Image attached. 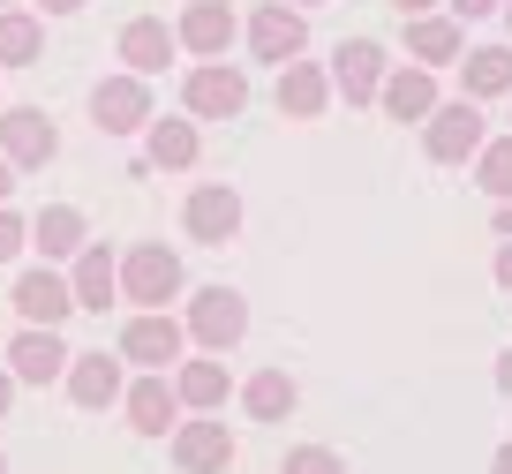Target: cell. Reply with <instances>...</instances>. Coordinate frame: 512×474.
I'll use <instances>...</instances> for the list:
<instances>
[{
  "label": "cell",
  "instance_id": "cell-1",
  "mask_svg": "<svg viewBox=\"0 0 512 474\" xmlns=\"http://www.w3.org/2000/svg\"><path fill=\"white\" fill-rule=\"evenodd\" d=\"M121 294L136 301V309H166V301L181 294V256L166 249V241L128 249V256H121Z\"/></svg>",
  "mask_w": 512,
  "mask_h": 474
},
{
  "label": "cell",
  "instance_id": "cell-2",
  "mask_svg": "<svg viewBox=\"0 0 512 474\" xmlns=\"http://www.w3.org/2000/svg\"><path fill=\"white\" fill-rule=\"evenodd\" d=\"M181 332H189L196 347L226 354V347H241V332H249V301H241L234 286H204V294L189 301V324H181Z\"/></svg>",
  "mask_w": 512,
  "mask_h": 474
},
{
  "label": "cell",
  "instance_id": "cell-3",
  "mask_svg": "<svg viewBox=\"0 0 512 474\" xmlns=\"http://www.w3.org/2000/svg\"><path fill=\"white\" fill-rule=\"evenodd\" d=\"M181 106H189L196 121H234V113L249 106V76L226 68V61H204V68H189V83H181Z\"/></svg>",
  "mask_w": 512,
  "mask_h": 474
},
{
  "label": "cell",
  "instance_id": "cell-4",
  "mask_svg": "<svg viewBox=\"0 0 512 474\" xmlns=\"http://www.w3.org/2000/svg\"><path fill=\"white\" fill-rule=\"evenodd\" d=\"M422 143H430L437 166H460V158H475V151H482V113H475V98H452V106H437L430 121H422Z\"/></svg>",
  "mask_w": 512,
  "mask_h": 474
},
{
  "label": "cell",
  "instance_id": "cell-5",
  "mask_svg": "<svg viewBox=\"0 0 512 474\" xmlns=\"http://www.w3.org/2000/svg\"><path fill=\"white\" fill-rule=\"evenodd\" d=\"M302 46H309V23H302V8H287V0H264L256 8V23H249V53L256 61H302Z\"/></svg>",
  "mask_w": 512,
  "mask_h": 474
},
{
  "label": "cell",
  "instance_id": "cell-6",
  "mask_svg": "<svg viewBox=\"0 0 512 474\" xmlns=\"http://www.w3.org/2000/svg\"><path fill=\"white\" fill-rule=\"evenodd\" d=\"M91 121L106 128V136H136V128H151V91L144 76H106L91 91Z\"/></svg>",
  "mask_w": 512,
  "mask_h": 474
},
{
  "label": "cell",
  "instance_id": "cell-7",
  "mask_svg": "<svg viewBox=\"0 0 512 474\" xmlns=\"http://www.w3.org/2000/svg\"><path fill=\"white\" fill-rule=\"evenodd\" d=\"M181 347H189V332H181L166 309H144V316H128V332H121V362H144V369H166L181 362Z\"/></svg>",
  "mask_w": 512,
  "mask_h": 474
},
{
  "label": "cell",
  "instance_id": "cell-8",
  "mask_svg": "<svg viewBox=\"0 0 512 474\" xmlns=\"http://www.w3.org/2000/svg\"><path fill=\"white\" fill-rule=\"evenodd\" d=\"M61 151V136H53V121L38 106H8L0 113V158H8V166H46V158Z\"/></svg>",
  "mask_w": 512,
  "mask_h": 474
},
{
  "label": "cell",
  "instance_id": "cell-9",
  "mask_svg": "<svg viewBox=\"0 0 512 474\" xmlns=\"http://www.w3.org/2000/svg\"><path fill=\"white\" fill-rule=\"evenodd\" d=\"M332 91L347 98V106H369V98L384 91V46L377 38H347V46L332 53Z\"/></svg>",
  "mask_w": 512,
  "mask_h": 474
},
{
  "label": "cell",
  "instance_id": "cell-10",
  "mask_svg": "<svg viewBox=\"0 0 512 474\" xmlns=\"http://www.w3.org/2000/svg\"><path fill=\"white\" fill-rule=\"evenodd\" d=\"M174 467L181 474H226L234 467V429L226 422H174Z\"/></svg>",
  "mask_w": 512,
  "mask_h": 474
},
{
  "label": "cell",
  "instance_id": "cell-11",
  "mask_svg": "<svg viewBox=\"0 0 512 474\" xmlns=\"http://www.w3.org/2000/svg\"><path fill=\"white\" fill-rule=\"evenodd\" d=\"M121 407H128V429H136V437H166V429L181 422V392L159 377V369L128 384V392H121Z\"/></svg>",
  "mask_w": 512,
  "mask_h": 474
},
{
  "label": "cell",
  "instance_id": "cell-12",
  "mask_svg": "<svg viewBox=\"0 0 512 474\" xmlns=\"http://www.w3.org/2000/svg\"><path fill=\"white\" fill-rule=\"evenodd\" d=\"M76 309V294H68V279L53 264H38V271H23L16 279V316L23 324H46V332H61V316Z\"/></svg>",
  "mask_w": 512,
  "mask_h": 474
},
{
  "label": "cell",
  "instance_id": "cell-13",
  "mask_svg": "<svg viewBox=\"0 0 512 474\" xmlns=\"http://www.w3.org/2000/svg\"><path fill=\"white\" fill-rule=\"evenodd\" d=\"M8 377H23V384H53V377H68V347H61V332H46V324H23L16 347H8Z\"/></svg>",
  "mask_w": 512,
  "mask_h": 474
},
{
  "label": "cell",
  "instance_id": "cell-14",
  "mask_svg": "<svg viewBox=\"0 0 512 474\" xmlns=\"http://www.w3.org/2000/svg\"><path fill=\"white\" fill-rule=\"evenodd\" d=\"M181 219H189L196 241H211V249H219V241L241 234V196L226 189V181H204V189L189 196V211H181Z\"/></svg>",
  "mask_w": 512,
  "mask_h": 474
},
{
  "label": "cell",
  "instance_id": "cell-15",
  "mask_svg": "<svg viewBox=\"0 0 512 474\" xmlns=\"http://www.w3.org/2000/svg\"><path fill=\"white\" fill-rule=\"evenodd\" d=\"M174 38L189 53H204V61H219V53L234 46V8H226V0H189V16L174 23Z\"/></svg>",
  "mask_w": 512,
  "mask_h": 474
},
{
  "label": "cell",
  "instance_id": "cell-16",
  "mask_svg": "<svg viewBox=\"0 0 512 474\" xmlns=\"http://www.w3.org/2000/svg\"><path fill=\"white\" fill-rule=\"evenodd\" d=\"M121 362H106V354H68V399H76V407H121Z\"/></svg>",
  "mask_w": 512,
  "mask_h": 474
},
{
  "label": "cell",
  "instance_id": "cell-17",
  "mask_svg": "<svg viewBox=\"0 0 512 474\" xmlns=\"http://www.w3.org/2000/svg\"><path fill=\"white\" fill-rule=\"evenodd\" d=\"M324 106H332V76H324L317 61H287L279 68V113H287V121H317Z\"/></svg>",
  "mask_w": 512,
  "mask_h": 474
},
{
  "label": "cell",
  "instance_id": "cell-18",
  "mask_svg": "<svg viewBox=\"0 0 512 474\" xmlns=\"http://www.w3.org/2000/svg\"><path fill=\"white\" fill-rule=\"evenodd\" d=\"M174 46H181V38L166 31L159 16H136V23L121 31V61H128V76H159V68L174 61Z\"/></svg>",
  "mask_w": 512,
  "mask_h": 474
},
{
  "label": "cell",
  "instance_id": "cell-19",
  "mask_svg": "<svg viewBox=\"0 0 512 474\" xmlns=\"http://www.w3.org/2000/svg\"><path fill=\"white\" fill-rule=\"evenodd\" d=\"M384 113H392V121H430L437 113V76L430 68H400V76H384Z\"/></svg>",
  "mask_w": 512,
  "mask_h": 474
},
{
  "label": "cell",
  "instance_id": "cell-20",
  "mask_svg": "<svg viewBox=\"0 0 512 474\" xmlns=\"http://www.w3.org/2000/svg\"><path fill=\"white\" fill-rule=\"evenodd\" d=\"M407 53H415L422 68H445V61L467 53V38H460L452 16H407Z\"/></svg>",
  "mask_w": 512,
  "mask_h": 474
},
{
  "label": "cell",
  "instance_id": "cell-21",
  "mask_svg": "<svg viewBox=\"0 0 512 474\" xmlns=\"http://www.w3.org/2000/svg\"><path fill=\"white\" fill-rule=\"evenodd\" d=\"M68 294H76V309H98V316H106V301L121 294V264H113L106 249H83V256H76V279H68Z\"/></svg>",
  "mask_w": 512,
  "mask_h": 474
},
{
  "label": "cell",
  "instance_id": "cell-22",
  "mask_svg": "<svg viewBox=\"0 0 512 474\" xmlns=\"http://www.w3.org/2000/svg\"><path fill=\"white\" fill-rule=\"evenodd\" d=\"M31 241H38V256H46V264H53V256H83V211H76V204H46V211L31 219Z\"/></svg>",
  "mask_w": 512,
  "mask_h": 474
},
{
  "label": "cell",
  "instance_id": "cell-23",
  "mask_svg": "<svg viewBox=\"0 0 512 474\" xmlns=\"http://www.w3.org/2000/svg\"><path fill=\"white\" fill-rule=\"evenodd\" d=\"M294 399H302V392H294V377H287V369H256V377L241 384V407H249L256 422H287V414H294Z\"/></svg>",
  "mask_w": 512,
  "mask_h": 474
},
{
  "label": "cell",
  "instance_id": "cell-24",
  "mask_svg": "<svg viewBox=\"0 0 512 474\" xmlns=\"http://www.w3.org/2000/svg\"><path fill=\"white\" fill-rule=\"evenodd\" d=\"M460 76H467V98H505L512 91V46H475L460 61Z\"/></svg>",
  "mask_w": 512,
  "mask_h": 474
},
{
  "label": "cell",
  "instance_id": "cell-25",
  "mask_svg": "<svg viewBox=\"0 0 512 474\" xmlns=\"http://www.w3.org/2000/svg\"><path fill=\"white\" fill-rule=\"evenodd\" d=\"M38 53H46V23H38V16H23V8H0V61L31 68Z\"/></svg>",
  "mask_w": 512,
  "mask_h": 474
},
{
  "label": "cell",
  "instance_id": "cell-26",
  "mask_svg": "<svg viewBox=\"0 0 512 474\" xmlns=\"http://www.w3.org/2000/svg\"><path fill=\"white\" fill-rule=\"evenodd\" d=\"M174 392H181V407L211 414V407H226V369H219V362H181Z\"/></svg>",
  "mask_w": 512,
  "mask_h": 474
},
{
  "label": "cell",
  "instance_id": "cell-27",
  "mask_svg": "<svg viewBox=\"0 0 512 474\" xmlns=\"http://www.w3.org/2000/svg\"><path fill=\"white\" fill-rule=\"evenodd\" d=\"M151 166H196V128L189 121H159V113H151Z\"/></svg>",
  "mask_w": 512,
  "mask_h": 474
},
{
  "label": "cell",
  "instance_id": "cell-28",
  "mask_svg": "<svg viewBox=\"0 0 512 474\" xmlns=\"http://www.w3.org/2000/svg\"><path fill=\"white\" fill-rule=\"evenodd\" d=\"M475 181L497 196V204H512V136H505V143H482V151H475Z\"/></svg>",
  "mask_w": 512,
  "mask_h": 474
},
{
  "label": "cell",
  "instance_id": "cell-29",
  "mask_svg": "<svg viewBox=\"0 0 512 474\" xmlns=\"http://www.w3.org/2000/svg\"><path fill=\"white\" fill-rule=\"evenodd\" d=\"M279 474H347V459H339V452H324V444H294Z\"/></svg>",
  "mask_w": 512,
  "mask_h": 474
},
{
  "label": "cell",
  "instance_id": "cell-30",
  "mask_svg": "<svg viewBox=\"0 0 512 474\" xmlns=\"http://www.w3.org/2000/svg\"><path fill=\"white\" fill-rule=\"evenodd\" d=\"M23 241H31V226H23L16 211H0V264H8V256L23 249Z\"/></svg>",
  "mask_w": 512,
  "mask_h": 474
},
{
  "label": "cell",
  "instance_id": "cell-31",
  "mask_svg": "<svg viewBox=\"0 0 512 474\" xmlns=\"http://www.w3.org/2000/svg\"><path fill=\"white\" fill-rule=\"evenodd\" d=\"M490 8H505V0H452V16H467V23H475V16H490Z\"/></svg>",
  "mask_w": 512,
  "mask_h": 474
},
{
  "label": "cell",
  "instance_id": "cell-32",
  "mask_svg": "<svg viewBox=\"0 0 512 474\" xmlns=\"http://www.w3.org/2000/svg\"><path fill=\"white\" fill-rule=\"evenodd\" d=\"M497 286H505V294H512V241H505V249H497Z\"/></svg>",
  "mask_w": 512,
  "mask_h": 474
},
{
  "label": "cell",
  "instance_id": "cell-33",
  "mask_svg": "<svg viewBox=\"0 0 512 474\" xmlns=\"http://www.w3.org/2000/svg\"><path fill=\"white\" fill-rule=\"evenodd\" d=\"M497 392L512 399V347H505V362H497Z\"/></svg>",
  "mask_w": 512,
  "mask_h": 474
},
{
  "label": "cell",
  "instance_id": "cell-34",
  "mask_svg": "<svg viewBox=\"0 0 512 474\" xmlns=\"http://www.w3.org/2000/svg\"><path fill=\"white\" fill-rule=\"evenodd\" d=\"M490 474H512V444H497V459H490Z\"/></svg>",
  "mask_w": 512,
  "mask_h": 474
},
{
  "label": "cell",
  "instance_id": "cell-35",
  "mask_svg": "<svg viewBox=\"0 0 512 474\" xmlns=\"http://www.w3.org/2000/svg\"><path fill=\"white\" fill-rule=\"evenodd\" d=\"M392 8H400V16H430V0H392Z\"/></svg>",
  "mask_w": 512,
  "mask_h": 474
},
{
  "label": "cell",
  "instance_id": "cell-36",
  "mask_svg": "<svg viewBox=\"0 0 512 474\" xmlns=\"http://www.w3.org/2000/svg\"><path fill=\"white\" fill-rule=\"evenodd\" d=\"M76 8H83V0H46V16H76Z\"/></svg>",
  "mask_w": 512,
  "mask_h": 474
},
{
  "label": "cell",
  "instance_id": "cell-37",
  "mask_svg": "<svg viewBox=\"0 0 512 474\" xmlns=\"http://www.w3.org/2000/svg\"><path fill=\"white\" fill-rule=\"evenodd\" d=\"M8 399H16V377H8V369H0V414H8Z\"/></svg>",
  "mask_w": 512,
  "mask_h": 474
},
{
  "label": "cell",
  "instance_id": "cell-38",
  "mask_svg": "<svg viewBox=\"0 0 512 474\" xmlns=\"http://www.w3.org/2000/svg\"><path fill=\"white\" fill-rule=\"evenodd\" d=\"M8 189H16V166H8V158H0V196H8Z\"/></svg>",
  "mask_w": 512,
  "mask_h": 474
},
{
  "label": "cell",
  "instance_id": "cell-39",
  "mask_svg": "<svg viewBox=\"0 0 512 474\" xmlns=\"http://www.w3.org/2000/svg\"><path fill=\"white\" fill-rule=\"evenodd\" d=\"M497 234H512V204H497Z\"/></svg>",
  "mask_w": 512,
  "mask_h": 474
},
{
  "label": "cell",
  "instance_id": "cell-40",
  "mask_svg": "<svg viewBox=\"0 0 512 474\" xmlns=\"http://www.w3.org/2000/svg\"><path fill=\"white\" fill-rule=\"evenodd\" d=\"M505 31H512V0H505Z\"/></svg>",
  "mask_w": 512,
  "mask_h": 474
},
{
  "label": "cell",
  "instance_id": "cell-41",
  "mask_svg": "<svg viewBox=\"0 0 512 474\" xmlns=\"http://www.w3.org/2000/svg\"><path fill=\"white\" fill-rule=\"evenodd\" d=\"M0 474H8V452H0Z\"/></svg>",
  "mask_w": 512,
  "mask_h": 474
}]
</instances>
